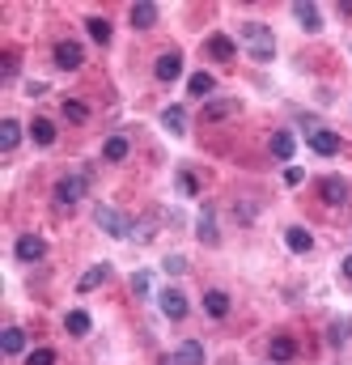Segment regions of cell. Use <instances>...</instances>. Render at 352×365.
<instances>
[{
  "label": "cell",
  "instance_id": "1",
  "mask_svg": "<svg viewBox=\"0 0 352 365\" xmlns=\"http://www.w3.org/2000/svg\"><path fill=\"white\" fill-rule=\"evenodd\" d=\"M242 43H246V51H251V60H259V64H268L272 55H276V38H272V30L263 26V21H246L242 30Z\"/></svg>",
  "mask_w": 352,
  "mask_h": 365
},
{
  "label": "cell",
  "instance_id": "2",
  "mask_svg": "<svg viewBox=\"0 0 352 365\" xmlns=\"http://www.w3.org/2000/svg\"><path fill=\"white\" fill-rule=\"evenodd\" d=\"M93 221H98V230L110 234V238H127V230H132L127 217H123L119 208H110V204H98V208H93Z\"/></svg>",
  "mask_w": 352,
  "mask_h": 365
},
{
  "label": "cell",
  "instance_id": "3",
  "mask_svg": "<svg viewBox=\"0 0 352 365\" xmlns=\"http://www.w3.org/2000/svg\"><path fill=\"white\" fill-rule=\"evenodd\" d=\"M55 64H59L64 72H76V68L85 64V51H81V43H72V38L55 43Z\"/></svg>",
  "mask_w": 352,
  "mask_h": 365
},
{
  "label": "cell",
  "instance_id": "4",
  "mask_svg": "<svg viewBox=\"0 0 352 365\" xmlns=\"http://www.w3.org/2000/svg\"><path fill=\"white\" fill-rule=\"evenodd\" d=\"M13 255H17L21 264H38V259L47 255V242H42L38 234H21V238H17V247H13Z\"/></svg>",
  "mask_w": 352,
  "mask_h": 365
},
{
  "label": "cell",
  "instance_id": "5",
  "mask_svg": "<svg viewBox=\"0 0 352 365\" xmlns=\"http://www.w3.org/2000/svg\"><path fill=\"white\" fill-rule=\"evenodd\" d=\"M238 98H212V102H204V123H221V119H229V115H238Z\"/></svg>",
  "mask_w": 352,
  "mask_h": 365
},
{
  "label": "cell",
  "instance_id": "6",
  "mask_svg": "<svg viewBox=\"0 0 352 365\" xmlns=\"http://www.w3.org/2000/svg\"><path fill=\"white\" fill-rule=\"evenodd\" d=\"M81 196H85V179H81V174H64V179L55 183V200H59V204H76Z\"/></svg>",
  "mask_w": 352,
  "mask_h": 365
},
{
  "label": "cell",
  "instance_id": "7",
  "mask_svg": "<svg viewBox=\"0 0 352 365\" xmlns=\"http://www.w3.org/2000/svg\"><path fill=\"white\" fill-rule=\"evenodd\" d=\"M310 149L323 153V157H336V153H340V136L327 132V128H314V132H310Z\"/></svg>",
  "mask_w": 352,
  "mask_h": 365
},
{
  "label": "cell",
  "instance_id": "8",
  "mask_svg": "<svg viewBox=\"0 0 352 365\" xmlns=\"http://www.w3.org/2000/svg\"><path fill=\"white\" fill-rule=\"evenodd\" d=\"M293 17H297V21H302V30H310V34H319V30H323V13H319L314 4H306V0H297V4H293Z\"/></svg>",
  "mask_w": 352,
  "mask_h": 365
},
{
  "label": "cell",
  "instance_id": "9",
  "mask_svg": "<svg viewBox=\"0 0 352 365\" xmlns=\"http://www.w3.org/2000/svg\"><path fill=\"white\" fill-rule=\"evenodd\" d=\"M153 72H157V81H174V77L183 72V55H178V51H166V55H157Z\"/></svg>",
  "mask_w": 352,
  "mask_h": 365
},
{
  "label": "cell",
  "instance_id": "10",
  "mask_svg": "<svg viewBox=\"0 0 352 365\" xmlns=\"http://www.w3.org/2000/svg\"><path fill=\"white\" fill-rule=\"evenodd\" d=\"M319 191H323L327 204H344V200H348V183H344L340 174H327V179L319 183Z\"/></svg>",
  "mask_w": 352,
  "mask_h": 365
},
{
  "label": "cell",
  "instance_id": "11",
  "mask_svg": "<svg viewBox=\"0 0 352 365\" xmlns=\"http://www.w3.org/2000/svg\"><path fill=\"white\" fill-rule=\"evenodd\" d=\"M268 357H272V365H289L297 357V344H293L289 336H276V340L268 344Z\"/></svg>",
  "mask_w": 352,
  "mask_h": 365
},
{
  "label": "cell",
  "instance_id": "12",
  "mask_svg": "<svg viewBox=\"0 0 352 365\" xmlns=\"http://www.w3.org/2000/svg\"><path fill=\"white\" fill-rule=\"evenodd\" d=\"M161 315H166V319H174V323H178V319H183V315H187V298H183V293H178V289H166V293H161Z\"/></svg>",
  "mask_w": 352,
  "mask_h": 365
},
{
  "label": "cell",
  "instance_id": "13",
  "mask_svg": "<svg viewBox=\"0 0 352 365\" xmlns=\"http://www.w3.org/2000/svg\"><path fill=\"white\" fill-rule=\"evenodd\" d=\"M204 315H208V319H225V315H229V293L208 289V293H204Z\"/></svg>",
  "mask_w": 352,
  "mask_h": 365
},
{
  "label": "cell",
  "instance_id": "14",
  "mask_svg": "<svg viewBox=\"0 0 352 365\" xmlns=\"http://www.w3.org/2000/svg\"><path fill=\"white\" fill-rule=\"evenodd\" d=\"M285 242H289V251L306 255V251L314 247V234H310V230H302V225H289V230H285Z\"/></svg>",
  "mask_w": 352,
  "mask_h": 365
},
{
  "label": "cell",
  "instance_id": "15",
  "mask_svg": "<svg viewBox=\"0 0 352 365\" xmlns=\"http://www.w3.org/2000/svg\"><path fill=\"white\" fill-rule=\"evenodd\" d=\"M195 238H200L204 247H217V238H221V234H217V217H212V208H204V213H200V230H195Z\"/></svg>",
  "mask_w": 352,
  "mask_h": 365
},
{
  "label": "cell",
  "instance_id": "16",
  "mask_svg": "<svg viewBox=\"0 0 352 365\" xmlns=\"http://www.w3.org/2000/svg\"><path fill=\"white\" fill-rule=\"evenodd\" d=\"M132 26L136 30H149V26H157V4H132Z\"/></svg>",
  "mask_w": 352,
  "mask_h": 365
},
{
  "label": "cell",
  "instance_id": "17",
  "mask_svg": "<svg viewBox=\"0 0 352 365\" xmlns=\"http://www.w3.org/2000/svg\"><path fill=\"white\" fill-rule=\"evenodd\" d=\"M208 55H217V60H234V55H238V43L225 38V34H212V38H208Z\"/></svg>",
  "mask_w": 352,
  "mask_h": 365
},
{
  "label": "cell",
  "instance_id": "18",
  "mask_svg": "<svg viewBox=\"0 0 352 365\" xmlns=\"http://www.w3.org/2000/svg\"><path fill=\"white\" fill-rule=\"evenodd\" d=\"M17 140H21V123H17V119H4V123H0V149L13 153Z\"/></svg>",
  "mask_w": 352,
  "mask_h": 365
},
{
  "label": "cell",
  "instance_id": "19",
  "mask_svg": "<svg viewBox=\"0 0 352 365\" xmlns=\"http://www.w3.org/2000/svg\"><path fill=\"white\" fill-rule=\"evenodd\" d=\"M174 361H178V365H204V349H200L195 340H183V344H178V353H174Z\"/></svg>",
  "mask_w": 352,
  "mask_h": 365
},
{
  "label": "cell",
  "instance_id": "20",
  "mask_svg": "<svg viewBox=\"0 0 352 365\" xmlns=\"http://www.w3.org/2000/svg\"><path fill=\"white\" fill-rule=\"evenodd\" d=\"M161 123H166L174 136H183V132H187V115H183V106H166V111H161Z\"/></svg>",
  "mask_w": 352,
  "mask_h": 365
},
{
  "label": "cell",
  "instance_id": "21",
  "mask_svg": "<svg viewBox=\"0 0 352 365\" xmlns=\"http://www.w3.org/2000/svg\"><path fill=\"white\" fill-rule=\"evenodd\" d=\"M30 136H34V145H55V123L51 119H34L30 123Z\"/></svg>",
  "mask_w": 352,
  "mask_h": 365
},
{
  "label": "cell",
  "instance_id": "22",
  "mask_svg": "<svg viewBox=\"0 0 352 365\" xmlns=\"http://www.w3.org/2000/svg\"><path fill=\"white\" fill-rule=\"evenodd\" d=\"M127 149H132V145H127V136H110V140L102 145V157H106V162H123V157H127Z\"/></svg>",
  "mask_w": 352,
  "mask_h": 365
},
{
  "label": "cell",
  "instance_id": "23",
  "mask_svg": "<svg viewBox=\"0 0 352 365\" xmlns=\"http://www.w3.org/2000/svg\"><path fill=\"white\" fill-rule=\"evenodd\" d=\"M106 276H110V268H106V264H93V268H89V272L81 276V285H76V289H81V293H89V289H98V285H102Z\"/></svg>",
  "mask_w": 352,
  "mask_h": 365
},
{
  "label": "cell",
  "instance_id": "24",
  "mask_svg": "<svg viewBox=\"0 0 352 365\" xmlns=\"http://www.w3.org/2000/svg\"><path fill=\"white\" fill-rule=\"evenodd\" d=\"M64 327H68V336H89V327H93V319H89L85 310H72V315L64 319Z\"/></svg>",
  "mask_w": 352,
  "mask_h": 365
},
{
  "label": "cell",
  "instance_id": "25",
  "mask_svg": "<svg viewBox=\"0 0 352 365\" xmlns=\"http://www.w3.org/2000/svg\"><path fill=\"white\" fill-rule=\"evenodd\" d=\"M85 30H89V38H93V43H102V47L110 43V21H106V17H89V21H85Z\"/></svg>",
  "mask_w": 352,
  "mask_h": 365
},
{
  "label": "cell",
  "instance_id": "26",
  "mask_svg": "<svg viewBox=\"0 0 352 365\" xmlns=\"http://www.w3.org/2000/svg\"><path fill=\"white\" fill-rule=\"evenodd\" d=\"M187 89H191L195 98H208V94L217 89V81H212V72H195V77L187 81Z\"/></svg>",
  "mask_w": 352,
  "mask_h": 365
},
{
  "label": "cell",
  "instance_id": "27",
  "mask_svg": "<svg viewBox=\"0 0 352 365\" xmlns=\"http://www.w3.org/2000/svg\"><path fill=\"white\" fill-rule=\"evenodd\" d=\"M293 149H297V145H293V132H276V136H272V153H276L280 162H289Z\"/></svg>",
  "mask_w": 352,
  "mask_h": 365
},
{
  "label": "cell",
  "instance_id": "28",
  "mask_svg": "<svg viewBox=\"0 0 352 365\" xmlns=\"http://www.w3.org/2000/svg\"><path fill=\"white\" fill-rule=\"evenodd\" d=\"M0 349H4L8 357H17V353L25 349V332H17V327H8V332L0 336Z\"/></svg>",
  "mask_w": 352,
  "mask_h": 365
},
{
  "label": "cell",
  "instance_id": "29",
  "mask_svg": "<svg viewBox=\"0 0 352 365\" xmlns=\"http://www.w3.org/2000/svg\"><path fill=\"white\" fill-rule=\"evenodd\" d=\"M64 119H72V123H85V119H89V106L68 98V102H64Z\"/></svg>",
  "mask_w": 352,
  "mask_h": 365
},
{
  "label": "cell",
  "instance_id": "30",
  "mask_svg": "<svg viewBox=\"0 0 352 365\" xmlns=\"http://www.w3.org/2000/svg\"><path fill=\"white\" fill-rule=\"evenodd\" d=\"M178 191H183V196H200V183H195V174H187V170H183V174H178Z\"/></svg>",
  "mask_w": 352,
  "mask_h": 365
},
{
  "label": "cell",
  "instance_id": "31",
  "mask_svg": "<svg viewBox=\"0 0 352 365\" xmlns=\"http://www.w3.org/2000/svg\"><path fill=\"white\" fill-rule=\"evenodd\" d=\"M25 365H55V353H51V349H34V353L25 357Z\"/></svg>",
  "mask_w": 352,
  "mask_h": 365
},
{
  "label": "cell",
  "instance_id": "32",
  "mask_svg": "<svg viewBox=\"0 0 352 365\" xmlns=\"http://www.w3.org/2000/svg\"><path fill=\"white\" fill-rule=\"evenodd\" d=\"M348 336H352V323H331V336H327V340H331V344H344Z\"/></svg>",
  "mask_w": 352,
  "mask_h": 365
},
{
  "label": "cell",
  "instance_id": "33",
  "mask_svg": "<svg viewBox=\"0 0 352 365\" xmlns=\"http://www.w3.org/2000/svg\"><path fill=\"white\" fill-rule=\"evenodd\" d=\"M149 289H153V281H149V272H136V276H132V293H140V298H144Z\"/></svg>",
  "mask_w": 352,
  "mask_h": 365
},
{
  "label": "cell",
  "instance_id": "34",
  "mask_svg": "<svg viewBox=\"0 0 352 365\" xmlns=\"http://www.w3.org/2000/svg\"><path fill=\"white\" fill-rule=\"evenodd\" d=\"M161 268H166L170 276H178V272H187V259H183V255H170V259H166Z\"/></svg>",
  "mask_w": 352,
  "mask_h": 365
},
{
  "label": "cell",
  "instance_id": "35",
  "mask_svg": "<svg viewBox=\"0 0 352 365\" xmlns=\"http://www.w3.org/2000/svg\"><path fill=\"white\" fill-rule=\"evenodd\" d=\"M25 94H30V98H42V94H47V85H42V81H30V85H25Z\"/></svg>",
  "mask_w": 352,
  "mask_h": 365
},
{
  "label": "cell",
  "instance_id": "36",
  "mask_svg": "<svg viewBox=\"0 0 352 365\" xmlns=\"http://www.w3.org/2000/svg\"><path fill=\"white\" fill-rule=\"evenodd\" d=\"M285 183H289V187H297V183H302V170H297V166H289V170H285Z\"/></svg>",
  "mask_w": 352,
  "mask_h": 365
},
{
  "label": "cell",
  "instance_id": "37",
  "mask_svg": "<svg viewBox=\"0 0 352 365\" xmlns=\"http://www.w3.org/2000/svg\"><path fill=\"white\" fill-rule=\"evenodd\" d=\"M340 13H344V17H352V0H340Z\"/></svg>",
  "mask_w": 352,
  "mask_h": 365
},
{
  "label": "cell",
  "instance_id": "38",
  "mask_svg": "<svg viewBox=\"0 0 352 365\" xmlns=\"http://www.w3.org/2000/svg\"><path fill=\"white\" fill-rule=\"evenodd\" d=\"M344 276H348V281H352V255H348V259H344Z\"/></svg>",
  "mask_w": 352,
  "mask_h": 365
},
{
  "label": "cell",
  "instance_id": "39",
  "mask_svg": "<svg viewBox=\"0 0 352 365\" xmlns=\"http://www.w3.org/2000/svg\"><path fill=\"white\" fill-rule=\"evenodd\" d=\"M161 365H178V361H174V357H170V361H161Z\"/></svg>",
  "mask_w": 352,
  "mask_h": 365
}]
</instances>
